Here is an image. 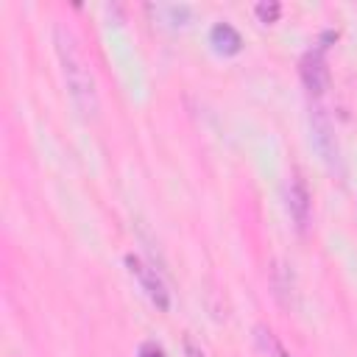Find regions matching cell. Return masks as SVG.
I'll list each match as a JSON object with an SVG mask.
<instances>
[{"instance_id":"6da1fadb","label":"cell","mask_w":357,"mask_h":357,"mask_svg":"<svg viewBox=\"0 0 357 357\" xmlns=\"http://www.w3.org/2000/svg\"><path fill=\"white\" fill-rule=\"evenodd\" d=\"M53 39H56V53H59V61H61V75H64V84H67V92H70L73 103L78 106V112L84 117H95V112H98L95 78H92V70H89V61H86L84 50L78 47L75 33L70 28H64V25H56Z\"/></svg>"},{"instance_id":"7a4b0ae2","label":"cell","mask_w":357,"mask_h":357,"mask_svg":"<svg viewBox=\"0 0 357 357\" xmlns=\"http://www.w3.org/2000/svg\"><path fill=\"white\" fill-rule=\"evenodd\" d=\"M310 131H312V145L318 151V156L324 159V165L332 173H340V151H337V139L332 131V123L326 117V112L321 106H315L310 112Z\"/></svg>"},{"instance_id":"3957f363","label":"cell","mask_w":357,"mask_h":357,"mask_svg":"<svg viewBox=\"0 0 357 357\" xmlns=\"http://www.w3.org/2000/svg\"><path fill=\"white\" fill-rule=\"evenodd\" d=\"M126 265H128V271L139 279V284H142V290L148 293V298H151L159 310H167V307H170V296H167L165 282L156 276V271H153L148 262H142L139 257H134V254L126 257Z\"/></svg>"},{"instance_id":"277c9868","label":"cell","mask_w":357,"mask_h":357,"mask_svg":"<svg viewBox=\"0 0 357 357\" xmlns=\"http://www.w3.org/2000/svg\"><path fill=\"white\" fill-rule=\"evenodd\" d=\"M301 81L307 86L310 95H324L326 86H329V70H326V61L321 56V50H310L304 59H301Z\"/></svg>"},{"instance_id":"5b68a950","label":"cell","mask_w":357,"mask_h":357,"mask_svg":"<svg viewBox=\"0 0 357 357\" xmlns=\"http://www.w3.org/2000/svg\"><path fill=\"white\" fill-rule=\"evenodd\" d=\"M287 209L296 220L298 229H307V220H310V190L304 184V178L298 173L290 176L287 181Z\"/></svg>"},{"instance_id":"8992f818","label":"cell","mask_w":357,"mask_h":357,"mask_svg":"<svg viewBox=\"0 0 357 357\" xmlns=\"http://www.w3.org/2000/svg\"><path fill=\"white\" fill-rule=\"evenodd\" d=\"M209 39H212V45H215L220 53H226V56H234V53L243 50V39H240V33L234 31V25H229V22H218V25L212 28Z\"/></svg>"},{"instance_id":"52a82bcc","label":"cell","mask_w":357,"mask_h":357,"mask_svg":"<svg viewBox=\"0 0 357 357\" xmlns=\"http://www.w3.org/2000/svg\"><path fill=\"white\" fill-rule=\"evenodd\" d=\"M257 340H259V343H262V349H265V351H271L273 357H287V351L282 349V343L276 340V335H273L271 329L257 326Z\"/></svg>"},{"instance_id":"ba28073f","label":"cell","mask_w":357,"mask_h":357,"mask_svg":"<svg viewBox=\"0 0 357 357\" xmlns=\"http://www.w3.org/2000/svg\"><path fill=\"white\" fill-rule=\"evenodd\" d=\"M279 14H282V6H279V3H273V0H271V3H259V6H257V17H259L262 22H276V20H279Z\"/></svg>"},{"instance_id":"9c48e42d","label":"cell","mask_w":357,"mask_h":357,"mask_svg":"<svg viewBox=\"0 0 357 357\" xmlns=\"http://www.w3.org/2000/svg\"><path fill=\"white\" fill-rule=\"evenodd\" d=\"M139 357H165V349L159 343H153V340H145L139 346Z\"/></svg>"},{"instance_id":"30bf717a","label":"cell","mask_w":357,"mask_h":357,"mask_svg":"<svg viewBox=\"0 0 357 357\" xmlns=\"http://www.w3.org/2000/svg\"><path fill=\"white\" fill-rule=\"evenodd\" d=\"M184 351H187V357H204V351H201V349H198V346H195L190 337L184 340Z\"/></svg>"}]
</instances>
